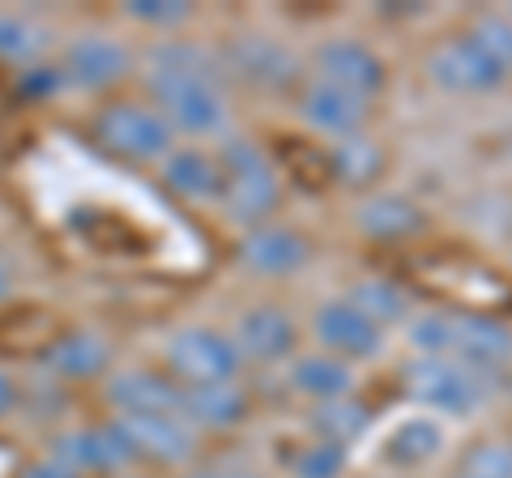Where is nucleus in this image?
Wrapping results in <instances>:
<instances>
[{
  "label": "nucleus",
  "mask_w": 512,
  "mask_h": 478,
  "mask_svg": "<svg viewBox=\"0 0 512 478\" xmlns=\"http://www.w3.org/2000/svg\"><path fill=\"white\" fill-rule=\"evenodd\" d=\"M18 414H26L35 427H47V432H56V427L69 423V389L56 385V380H47L43 372L22 380V397H18Z\"/></svg>",
  "instance_id": "28"
},
{
  "label": "nucleus",
  "mask_w": 512,
  "mask_h": 478,
  "mask_svg": "<svg viewBox=\"0 0 512 478\" xmlns=\"http://www.w3.org/2000/svg\"><path fill=\"white\" fill-rule=\"evenodd\" d=\"M158 184H163L175 201L214 205L218 193H222V167H218L214 150L175 146L163 163H158Z\"/></svg>",
  "instance_id": "20"
},
{
  "label": "nucleus",
  "mask_w": 512,
  "mask_h": 478,
  "mask_svg": "<svg viewBox=\"0 0 512 478\" xmlns=\"http://www.w3.org/2000/svg\"><path fill=\"white\" fill-rule=\"evenodd\" d=\"M116 478H150L146 470H128V474H116Z\"/></svg>",
  "instance_id": "39"
},
{
  "label": "nucleus",
  "mask_w": 512,
  "mask_h": 478,
  "mask_svg": "<svg viewBox=\"0 0 512 478\" xmlns=\"http://www.w3.org/2000/svg\"><path fill=\"white\" fill-rule=\"evenodd\" d=\"M99 402L107 414H175L180 410V385L163 368H111L99 385Z\"/></svg>",
  "instance_id": "15"
},
{
  "label": "nucleus",
  "mask_w": 512,
  "mask_h": 478,
  "mask_svg": "<svg viewBox=\"0 0 512 478\" xmlns=\"http://www.w3.org/2000/svg\"><path fill=\"white\" fill-rule=\"evenodd\" d=\"M402 389L414 406L453 414V419H470V414L487 402L491 380L470 368H461L457 359H427L414 355L402 368Z\"/></svg>",
  "instance_id": "7"
},
{
  "label": "nucleus",
  "mask_w": 512,
  "mask_h": 478,
  "mask_svg": "<svg viewBox=\"0 0 512 478\" xmlns=\"http://www.w3.org/2000/svg\"><path fill=\"white\" fill-rule=\"evenodd\" d=\"M120 13L133 26L154 30V35H163V30H180V26L192 22L188 0H128V5H120Z\"/></svg>",
  "instance_id": "31"
},
{
  "label": "nucleus",
  "mask_w": 512,
  "mask_h": 478,
  "mask_svg": "<svg viewBox=\"0 0 512 478\" xmlns=\"http://www.w3.org/2000/svg\"><path fill=\"white\" fill-rule=\"evenodd\" d=\"M222 52V69H227V82H244L248 90H261V94H286V90H299L303 86V73H299V56L274 35H235L218 47Z\"/></svg>",
  "instance_id": "10"
},
{
  "label": "nucleus",
  "mask_w": 512,
  "mask_h": 478,
  "mask_svg": "<svg viewBox=\"0 0 512 478\" xmlns=\"http://www.w3.org/2000/svg\"><path fill=\"white\" fill-rule=\"evenodd\" d=\"M248 363L239 355L231 333L214 325H180L163 346V372L180 389L192 385H222V380H239Z\"/></svg>",
  "instance_id": "6"
},
{
  "label": "nucleus",
  "mask_w": 512,
  "mask_h": 478,
  "mask_svg": "<svg viewBox=\"0 0 512 478\" xmlns=\"http://www.w3.org/2000/svg\"><path fill=\"white\" fill-rule=\"evenodd\" d=\"M453 478H457V474H453Z\"/></svg>",
  "instance_id": "41"
},
{
  "label": "nucleus",
  "mask_w": 512,
  "mask_h": 478,
  "mask_svg": "<svg viewBox=\"0 0 512 478\" xmlns=\"http://www.w3.org/2000/svg\"><path fill=\"white\" fill-rule=\"evenodd\" d=\"M466 35L512 77V18L508 13H478Z\"/></svg>",
  "instance_id": "33"
},
{
  "label": "nucleus",
  "mask_w": 512,
  "mask_h": 478,
  "mask_svg": "<svg viewBox=\"0 0 512 478\" xmlns=\"http://www.w3.org/2000/svg\"><path fill=\"white\" fill-rule=\"evenodd\" d=\"M18 478H77L73 470H64L60 461H52L47 453H39V457H30L26 466L18 470Z\"/></svg>",
  "instance_id": "36"
},
{
  "label": "nucleus",
  "mask_w": 512,
  "mask_h": 478,
  "mask_svg": "<svg viewBox=\"0 0 512 478\" xmlns=\"http://www.w3.org/2000/svg\"><path fill=\"white\" fill-rule=\"evenodd\" d=\"M18 265H13L9 257H5V252H0V304H9V299H13V291H18Z\"/></svg>",
  "instance_id": "37"
},
{
  "label": "nucleus",
  "mask_w": 512,
  "mask_h": 478,
  "mask_svg": "<svg viewBox=\"0 0 512 478\" xmlns=\"http://www.w3.org/2000/svg\"><path fill=\"white\" fill-rule=\"evenodd\" d=\"M312 338L325 355H338L346 363H372L384 355V329H376L363 312H355L346 299H325L312 312Z\"/></svg>",
  "instance_id": "16"
},
{
  "label": "nucleus",
  "mask_w": 512,
  "mask_h": 478,
  "mask_svg": "<svg viewBox=\"0 0 512 478\" xmlns=\"http://www.w3.org/2000/svg\"><path fill=\"white\" fill-rule=\"evenodd\" d=\"M133 449L137 470H188L201 453V436L180 414H107Z\"/></svg>",
  "instance_id": "9"
},
{
  "label": "nucleus",
  "mask_w": 512,
  "mask_h": 478,
  "mask_svg": "<svg viewBox=\"0 0 512 478\" xmlns=\"http://www.w3.org/2000/svg\"><path fill=\"white\" fill-rule=\"evenodd\" d=\"M231 338L239 346V355H244V363L274 368V363H291L295 359L299 325H295V316L286 308H278V304H252V308L239 312Z\"/></svg>",
  "instance_id": "18"
},
{
  "label": "nucleus",
  "mask_w": 512,
  "mask_h": 478,
  "mask_svg": "<svg viewBox=\"0 0 512 478\" xmlns=\"http://www.w3.org/2000/svg\"><path fill=\"white\" fill-rule=\"evenodd\" d=\"M312 77L316 82H329V86H342L350 94H363V99H376V94L389 86V65H384L376 47H367L363 39L333 35L312 47Z\"/></svg>",
  "instance_id": "12"
},
{
  "label": "nucleus",
  "mask_w": 512,
  "mask_h": 478,
  "mask_svg": "<svg viewBox=\"0 0 512 478\" xmlns=\"http://www.w3.org/2000/svg\"><path fill=\"white\" fill-rule=\"evenodd\" d=\"M175 478H265V474H256V470H184Z\"/></svg>",
  "instance_id": "38"
},
{
  "label": "nucleus",
  "mask_w": 512,
  "mask_h": 478,
  "mask_svg": "<svg viewBox=\"0 0 512 478\" xmlns=\"http://www.w3.org/2000/svg\"><path fill=\"white\" fill-rule=\"evenodd\" d=\"M325 163L333 171V180L346 184V188H372L380 175H384V146L376 137L355 133V137H342L333 141Z\"/></svg>",
  "instance_id": "27"
},
{
  "label": "nucleus",
  "mask_w": 512,
  "mask_h": 478,
  "mask_svg": "<svg viewBox=\"0 0 512 478\" xmlns=\"http://www.w3.org/2000/svg\"><path fill=\"white\" fill-rule=\"evenodd\" d=\"M448 333H453V312H414L406 321V342L414 355L448 359Z\"/></svg>",
  "instance_id": "32"
},
{
  "label": "nucleus",
  "mask_w": 512,
  "mask_h": 478,
  "mask_svg": "<svg viewBox=\"0 0 512 478\" xmlns=\"http://www.w3.org/2000/svg\"><path fill=\"white\" fill-rule=\"evenodd\" d=\"M457 478H512V444L508 440H474L457 457Z\"/></svg>",
  "instance_id": "29"
},
{
  "label": "nucleus",
  "mask_w": 512,
  "mask_h": 478,
  "mask_svg": "<svg viewBox=\"0 0 512 478\" xmlns=\"http://www.w3.org/2000/svg\"><path fill=\"white\" fill-rule=\"evenodd\" d=\"M52 461H60L64 470H73L77 478H116L137 470L133 449L120 436V427L107 419H69L56 432H47V449Z\"/></svg>",
  "instance_id": "5"
},
{
  "label": "nucleus",
  "mask_w": 512,
  "mask_h": 478,
  "mask_svg": "<svg viewBox=\"0 0 512 478\" xmlns=\"http://www.w3.org/2000/svg\"><path fill=\"white\" fill-rule=\"evenodd\" d=\"M350 470V449L329 440H308L291 457V478H346Z\"/></svg>",
  "instance_id": "30"
},
{
  "label": "nucleus",
  "mask_w": 512,
  "mask_h": 478,
  "mask_svg": "<svg viewBox=\"0 0 512 478\" xmlns=\"http://www.w3.org/2000/svg\"><path fill=\"white\" fill-rule=\"evenodd\" d=\"M56 52V30L30 9H0V65L22 73Z\"/></svg>",
  "instance_id": "22"
},
{
  "label": "nucleus",
  "mask_w": 512,
  "mask_h": 478,
  "mask_svg": "<svg viewBox=\"0 0 512 478\" xmlns=\"http://www.w3.org/2000/svg\"><path fill=\"white\" fill-rule=\"evenodd\" d=\"M508 18H512V5H508Z\"/></svg>",
  "instance_id": "40"
},
{
  "label": "nucleus",
  "mask_w": 512,
  "mask_h": 478,
  "mask_svg": "<svg viewBox=\"0 0 512 478\" xmlns=\"http://www.w3.org/2000/svg\"><path fill=\"white\" fill-rule=\"evenodd\" d=\"M86 133L103 154L120 158V163H154L158 167L180 146L171 124L158 116V107H150L146 99H107L103 107H94V116L86 120Z\"/></svg>",
  "instance_id": "3"
},
{
  "label": "nucleus",
  "mask_w": 512,
  "mask_h": 478,
  "mask_svg": "<svg viewBox=\"0 0 512 478\" xmlns=\"http://www.w3.org/2000/svg\"><path fill=\"white\" fill-rule=\"evenodd\" d=\"M355 231L376 244H402L427 231V214L406 193H367L355 210Z\"/></svg>",
  "instance_id": "21"
},
{
  "label": "nucleus",
  "mask_w": 512,
  "mask_h": 478,
  "mask_svg": "<svg viewBox=\"0 0 512 478\" xmlns=\"http://www.w3.org/2000/svg\"><path fill=\"white\" fill-rule=\"evenodd\" d=\"M141 86L150 107L171 124L175 137H227L231 133V94L222 52L201 39H158L137 56Z\"/></svg>",
  "instance_id": "1"
},
{
  "label": "nucleus",
  "mask_w": 512,
  "mask_h": 478,
  "mask_svg": "<svg viewBox=\"0 0 512 478\" xmlns=\"http://www.w3.org/2000/svg\"><path fill=\"white\" fill-rule=\"evenodd\" d=\"M444 449V427L419 414V419H406L402 427H393V436L384 440V466L393 470H419L427 461H436Z\"/></svg>",
  "instance_id": "26"
},
{
  "label": "nucleus",
  "mask_w": 512,
  "mask_h": 478,
  "mask_svg": "<svg viewBox=\"0 0 512 478\" xmlns=\"http://www.w3.org/2000/svg\"><path fill=\"white\" fill-rule=\"evenodd\" d=\"M180 419L197 436H227L235 427L248 423L252 414V393L239 380H222V385H192L180 389Z\"/></svg>",
  "instance_id": "19"
},
{
  "label": "nucleus",
  "mask_w": 512,
  "mask_h": 478,
  "mask_svg": "<svg viewBox=\"0 0 512 478\" xmlns=\"http://www.w3.org/2000/svg\"><path fill=\"white\" fill-rule=\"evenodd\" d=\"M35 368L64 389L103 385V376L116 368V346L94 325H64L39 346Z\"/></svg>",
  "instance_id": "8"
},
{
  "label": "nucleus",
  "mask_w": 512,
  "mask_h": 478,
  "mask_svg": "<svg viewBox=\"0 0 512 478\" xmlns=\"http://www.w3.org/2000/svg\"><path fill=\"white\" fill-rule=\"evenodd\" d=\"M448 359H457L461 368L495 380L504 368H512V325L500 321V316H483V312H453Z\"/></svg>",
  "instance_id": "13"
},
{
  "label": "nucleus",
  "mask_w": 512,
  "mask_h": 478,
  "mask_svg": "<svg viewBox=\"0 0 512 478\" xmlns=\"http://www.w3.org/2000/svg\"><path fill=\"white\" fill-rule=\"evenodd\" d=\"M235 261L252 278H291L312 261V244H308V235L295 227L265 222V227H252L239 235Z\"/></svg>",
  "instance_id": "17"
},
{
  "label": "nucleus",
  "mask_w": 512,
  "mask_h": 478,
  "mask_svg": "<svg viewBox=\"0 0 512 478\" xmlns=\"http://www.w3.org/2000/svg\"><path fill=\"white\" fill-rule=\"evenodd\" d=\"M346 304L363 312L367 321H372L376 329H393V325H406L410 316H414V299L402 282H393V278H359V282H350L346 286Z\"/></svg>",
  "instance_id": "24"
},
{
  "label": "nucleus",
  "mask_w": 512,
  "mask_h": 478,
  "mask_svg": "<svg viewBox=\"0 0 512 478\" xmlns=\"http://www.w3.org/2000/svg\"><path fill=\"white\" fill-rule=\"evenodd\" d=\"M13 86H18L22 99L47 103V99H56V94H64V77L56 69V60H43V65H30L22 73H13Z\"/></svg>",
  "instance_id": "34"
},
{
  "label": "nucleus",
  "mask_w": 512,
  "mask_h": 478,
  "mask_svg": "<svg viewBox=\"0 0 512 478\" xmlns=\"http://www.w3.org/2000/svg\"><path fill=\"white\" fill-rule=\"evenodd\" d=\"M372 419H376L372 406L359 402V397H333V402H316L308 410V432H312V440H329V444L350 449L355 440L367 436Z\"/></svg>",
  "instance_id": "25"
},
{
  "label": "nucleus",
  "mask_w": 512,
  "mask_h": 478,
  "mask_svg": "<svg viewBox=\"0 0 512 478\" xmlns=\"http://www.w3.org/2000/svg\"><path fill=\"white\" fill-rule=\"evenodd\" d=\"M52 60L64 77V90L77 94H111L137 73V52L107 30H77L60 43Z\"/></svg>",
  "instance_id": "4"
},
{
  "label": "nucleus",
  "mask_w": 512,
  "mask_h": 478,
  "mask_svg": "<svg viewBox=\"0 0 512 478\" xmlns=\"http://www.w3.org/2000/svg\"><path fill=\"white\" fill-rule=\"evenodd\" d=\"M291 389L308 402H333V397H350L355 389V363H346L325 350H303L291 359Z\"/></svg>",
  "instance_id": "23"
},
{
  "label": "nucleus",
  "mask_w": 512,
  "mask_h": 478,
  "mask_svg": "<svg viewBox=\"0 0 512 478\" xmlns=\"http://www.w3.org/2000/svg\"><path fill=\"white\" fill-rule=\"evenodd\" d=\"M423 77L444 94H491L508 82V73L495 65L466 30L461 35H444L427 47Z\"/></svg>",
  "instance_id": "11"
},
{
  "label": "nucleus",
  "mask_w": 512,
  "mask_h": 478,
  "mask_svg": "<svg viewBox=\"0 0 512 478\" xmlns=\"http://www.w3.org/2000/svg\"><path fill=\"white\" fill-rule=\"evenodd\" d=\"M295 111L316 137L342 141V137L363 133V124L372 120V99L350 94L342 86H329V82H316V77H303V86L295 90Z\"/></svg>",
  "instance_id": "14"
},
{
  "label": "nucleus",
  "mask_w": 512,
  "mask_h": 478,
  "mask_svg": "<svg viewBox=\"0 0 512 478\" xmlns=\"http://www.w3.org/2000/svg\"><path fill=\"white\" fill-rule=\"evenodd\" d=\"M214 158L222 167V193L214 201L218 214L231 227H239V235L274 222V214L282 210V175L261 141L244 133H227L218 141Z\"/></svg>",
  "instance_id": "2"
},
{
  "label": "nucleus",
  "mask_w": 512,
  "mask_h": 478,
  "mask_svg": "<svg viewBox=\"0 0 512 478\" xmlns=\"http://www.w3.org/2000/svg\"><path fill=\"white\" fill-rule=\"evenodd\" d=\"M18 397H22V376L0 363V423L18 414Z\"/></svg>",
  "instance_id": "35"
}]
</instances>
